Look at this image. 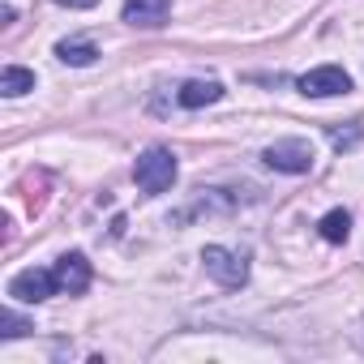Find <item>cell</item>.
Listing matches in <instances>:
<instances>
[{"label":"cell","mask_w":364,"mask_h":364,"mask_svg":"<svg viewBox=\"0 0 364 364\" xmlns=\"http://www.w3.org/2000/svg\"><path fill=\"white\" fill-rule=\"evenodd\" d=\"M133 180H137V189L150 193V198H154V193H167L171 180H176V154H171L167 146H150V150L137 159Z\"/></svg>","instance_id":"1"},{"label":"cell","mask_w":364,"mask_h":364,"mask_svg":"<svg viewBox=\"0 0 364 364\" xmlns=\"http://www.w3.org/2000/svg\"><path fill=\"white\" fill-rule=\"evenodd\" d=\"M317 228H321V236H326L330 245H343V240L351 236V215H347V210H330Z\"/></svg>","instance_id":"11"},{"label":"cell","mask_w":364,"mask_h":364,"mask_svg":"<svg viewBox=\"0 0 364 364\" xmlns=\"http://www.w3.org/2000/svg\"><path fill=\"white\" fill-rule=\"evenodd\" d=\"M56 283H60V291L82 296L90 287V262H86V253H65L56 262Z\"/></svg>","instance_id":"7"},{"label":"cell","mask_w":364,"mask_h":364,"mask_svg":"<svg viewBox=\"0 0 364 364\" xmlns=\"http://www.w3.org/2000/svg\"><path fill=\"white\" fill-rule=\"evenodd\" d=\"M167 14H171V0H124V22L129 26H141V31L163 26Z\"/></svg>","instance_id":"8"},{"label":"cell","mask_w":364,"mask_h":364,"mask_svg":"<svg viewBox=\"0 0 364 364\" xmlns=\"http://www.w3.org/2000/svg\"><path fill=\"white\" fill-rule=\"evenodd\" d=\"M56 56H60L65 65H77V69H82V65H95L99 48H95V43H82V39H77V43H69V39H65V43L56 48Z\"/></svg>","instance_id":"12"},{"label":"cell","mask_w":364,"mask_h":364,"mask_svg":"<svg viewBox=\"0 0 364 364\" xmlns=\"http://www.w3.org/2000/svg\"><path fill=\"white\" fill-rule=\"evenodd\" d=\"M262 159H266V167H274V171L300 176V171H309V167H313V146H309V141H300V137H287V141H274Z\"/></svg>","instance_id":"3"},{"label":"cell","mask_w":364,"mask_h":364,"mask_svg":"<svg viewBox=\"0 0 364 364\" xmlns=\"http://www.w3.org/2000/svg\"><path fill=\"white\" fill-rule=\"evenodd\" d=\"M56 5H65V9H95L99 0H56Z\"/></svg>","instance_id":"15"},{"label":"cell","mask_w":364,"mask_h":364,"mask_svg":"<svg viewBox=\"0 0 364 364\" xmlns=\"http://www.w3.org/2000/svg\"><path fill=\"white\" fill-rule=\"evenodd\" d=\"M360 137H364V129H360L355 120H347L343 129H338V124H330V146H334V150H355V146H360Z\"/></svg>","instance_id":"13"},{"label":"cell","mask_w":364,"mask_h":364,"mask_svg":"<svg viewBox=\"0 0 364 364\" xmlns=\"http://www.w3.org/2000/svg\"><path fill=\"white\" fill-rule=\"evenodd\" d=\"M26 90H35V73L22 69V65H5V73H0V95H5V99H18V95H26Z\"/></svg>","instance_id":"10"},{"label":"cell","mask_w":364,"mask_h":364,"mask_svg":"<svg viewBox=\"0 0 364 364\" xmlns=\"http://www.w3.org/2000/svg\"><path fill=\"white\" fill-rule=\"evenodd\" d=\"M202 262H206V274L219 287H245L249 283V257L245 253H232L223 245H210V249H202Z\"/></svg>","instance_id":"2"},{"label":"cell","mask_w":364,"mask_h":364,"mask_svg":"<svg viewBox=\"0 0 364 364\" xmlns=\"http://www.w3.org/2000/svg\"><path fill=\"white\" fill-rule=\"evenodd\" d=\"M31 330H35V326H31L26 317H18L14 309L0 313V338H5V343H9V338H22V334H31Z\"/></svg>","instance_id":"14"},{"label":"cell","mask_w":364,"mask_h":364,"mask_svg":"<svg viewBox=\"0 0 364 364\" xmlns=\"http://www.w3.org/2000/svg\"><path fill=\"white\" fill-rule=\"evenodd\" d=\"M240 202H245L240 189H202V198H198L189 210H180L176 223H185V219H193V215H228V210H236Z\"/></svg>","instance_id":"6"},{"label":"cell","mask_w":364,"mask_h":364,"mask_svg":"<svg viewBox=\"0 0 364 364\" xmlns=\"http://www.w3.org/2000/svg\"><path fill=\"white\" fill-rule=\"evenodd\" d=\"M219 99H223V86L219 82H185V86L176 90V103L189 107V112H198L206 103H219Z\"/></svg>","instance_id":"9"},{"label":"cell","mask_w":364,"mask_h":364,"mask_svg":"<svg viewBox=\"0 0 364 364\" xmlns=\"http://www.w3.org/2000/svg\"><path fill=\"white\" fill-rule=\"evenodd\" d=\"M52 291H60L56 270H22V274L9 279V296L22 300V304H43Z\"/></svg>","instance_id":"5"},{"label":"cell","mask_w":364,"mask_h":364,"mask_svg":"<svg viewBox=\"0 0 364 364\" xmlns=\"http://www.w3.org/2000/svg\"><path fill=\"white\" fill-rule=\"evenodd\" d=\"M296 86H300V95H309V99H334V95H347V90H351V77H347L338 65H321V69H309Z\"/></svg>","instance_id":"4"}]
</instances>
